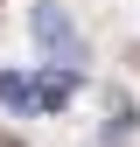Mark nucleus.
Masks as SVG:
<instances>
[{
  "instance_id": "1",
  "label": "nucleus",
  "mask_w": 140,
  "mask_h": 147,
  "mask_svg": "<svg viewBox=\"0 0 140 147\" xmlns=\"http://www.w3.org/2000/svg\"><path fill=\"white\" fill-rule=\"evenodd\" d=\"M28 35H35V42H42V49H49L63 70H77V63H84V42H77V28H70V14L56 7V0H35V14H28Z\"/></svg>"
},
{
  "instance_id": "2",
  "label": "nucleus",
  "mask_w": 140,
  "mask_h": 147,
  "mask_svg": "<svg viewBox=\"0 0 140 147\" xmlns=\"http://www.w3.org/2000/svg\"><path fill=\"white\" fill-rule=\"evenodd\" d=\"M28 98L42 105V112H63V105H70V70H56V77H28Z\"/></svg>"
},
{
  "instance_id": "3",
  "label": "nucleus",
  "mask_w": 140,
  "mask_h": 147,
  "mask_svg": "<svg viewBox=\"0 0 140 147\" xmlns=\"http://www.w3.org/2000/svg\"><path fill=\"white\" fill-rule=\"evenodd\" d=\"M0 105H7V112H35V98H28V77H21V70H0Z\"/></svg>"
}]
</instances>
